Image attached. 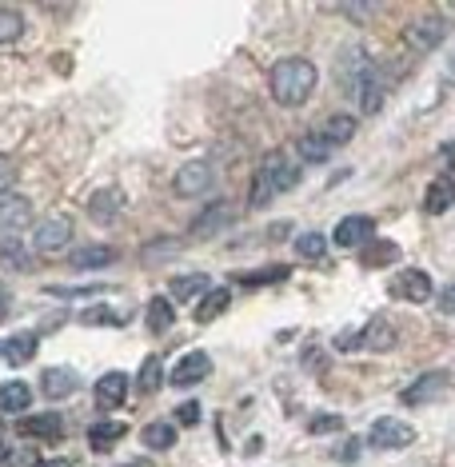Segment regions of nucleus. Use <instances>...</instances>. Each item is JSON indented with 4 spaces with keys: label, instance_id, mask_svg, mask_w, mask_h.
<instances>
[{
    "label": "nucleus",
    "instance_id": "nucleus-1",
    "mask_svg": "<svg viewBox=\"0 0 455 467\" xmlns=\"http://www.w3.org/2000/svg\"><path fill=\"white\" fill-rule=\"evenodd\" d=\"M315 84H320V68L304 57H284L268 72V92H272L276 104H284V109H300V104H308Z\"/></svg>",
    "mask_w": 455,
    "mask_h": 467
},
{
    "label": "nucleus",
    "instance_id": "nucleus-2",
    "mask_svg": "<svg viewBox=\"0 0 455 467\" xmlns=\"http://www.w3.org/2000/svg\"><path fill=\"white\" fill-rule=\"evenodd\" d=\"M295 184H300V168L292 164V156L288 152H272V156H264V164L256 168L248 204L264 208V204H272L280 192H288V188H295Z\"/></svg>",
    "mask_w": 455,
    "mask_h": 467
},
{
    "label": "nucleus",
    "instance_id": "nucleus-3",
    "mask_svg": "<svg viewBox=\"0 0 455 467\" xmlns=\"http://www.w3.org/2000/svg\"><path fill=\"white\" fill-rule=\"evenodd\" d=\"M372 60H367V52L359 48V45H347L340 52V60H336V84L344 88V97H359V88H364V80L372 77Z\"/></svg>",
    "mask_w": 455,
    "mask_h": 467
},
{
    "label": "nucleus",
    "instance_id": "nucleus-4",
    "mask_svg": "<svg viewBox=\"0 0 455 467\" xmlns=\"http://www.w3.org/2000/svg\"><path fill=\"white\" fill-rule=\"evenodd\" d=\"M367 443L379 448V451H404V448L416 443V428L404 423V420H396V416H379L372 423V431H367Z\"/></svg>",
    "mask_w": 455,
    "mask_h": 467
},
{
    "label": "nucleus",
    "instance_id": "nucleus-5",
    "mask_svg": "<svg viewBox=\"0 0 455 467\" xmlns=\"http://www.w3.org/2000/svg\"><path fill=\"white\" fill-rule=\"evenodd\" d=\"M212 184H216V168H212V161H188V164L172 176V192L184 196V200L204 196Z\"/></svg>",
    "mask_w": 455,
    "mask_h": 467
},
{
    "label": "nucleus",
    "instance_id": "nucleus-6",
    "mask_svg": "<svg viewBox=\"0 0 455 467\" xmlns=\"http://www.w3.org/2000/svg\"><path fill=\"white\" fill-rule=\"evenodd\" d=\"M448 388H451V371H423L416 384H408L399 391V403L404 408H423V403H436Z\"/></svg>",
    "mask_w": 455,
    "mask_h": 467
},
{
    "label": "nucleus",
    "instance_id": "nucleus-7",
    "mask_svg": "<svg viewBox=\"0 0 455 467\" xmlns=\"http://www.w3.org/2000/svg\"><path fill=\"white\" fill-rule=\"evenodd\" d=\"M443 40H448V20L443 16H419L416 25H408V33H404V45L411 52H431V48H439Z\"/></svg>",
    "mask_w": 455,
    "mask_h": 467
},
{
    "label": "nucleus",
    "instance_id": "nucleus-8",
    "mask_svg": "<svg viewBox=\"0 0 455 467\" xmlns=\"http://www.w3.org/2000/svg\"><path fill=\"white\" fill-rule=\"evenodd\" d=\"M391 296H396V300H408V304H428L431 296H436V284H431V275L423 268H404V272H396V280H391Z\"/></svg>",
    "mask_w": 455,
    "mask_h": 467
},
{
    "label": "nucleus",
    "instance_id": "nucleus-9",
    "mask_svg": "<svg viewBox=\"0 0 455 467\" xmlns=\"http://www.w3.org/2000/svg\"><path fill=\"white\" fill-rule=\"evenodd\" d=\"M28 224H33V204L16 192H5L0 196V240H13L20 236Z\"/></svg>",
    "mask_w": 455,
    "mask_h": 467
},
{
    "label": "nucleus",
    "instance_id": "nucleus-10",
    "mask_svg": "<svg viewBox=\"0 0 455 467\" xmlns=\"http://www.w3.org/2000/svg\"><path fill=\"white\" fill-rule=\"evenodd\" d=\"M208 376H212V356L196 348V352L180 356V364L172 368L168 384H172V388H192V384H200V379H208Z\"/></svg>",
    "mask_w": 455,
    "mask_h": 467
},
{
    "label": "nucleus",
    "instance_id": "nucleus-11",
    "mask_svg": "<svg viewBox=\"0 0 455 467\" xmlns=\"http://www.w3.org/2000/svg\"><path fill=\"white\" fill-rule=\"evenodd\" d=\"M124 204H129V196H124L116 184L100 188V192H92V200H88V216H92V224H116V216L124 212Z\"/></svg>",
    "mask_w": 455,
    "mask_h": 467
},
{
    "label": "nucleus",
    "instance_id": "nucleus-12",
    "mask_svg": "<svg viewBox=\"0 0 455 467\" xmlns=\"http://www.w3.org/2000/svg\"><path fill=\"white\" fill-rule=\"evenodd\" d=\"M68 240H72V220L48 216V220H40V224H36L33 248L36 252H60V248H68Z\"/></svg>",
    "mask_w": 455,
    "mask_h": 467
},
{
    "label": "nucleus",
    "instance_id": "nucleus-13",
    "mask_svg": "<svg viewBox=\"0 0 455 467\" xmlns=\"http://www.w3.org/2000/svg\"><path fill=\"white\" fill-rule=\"evenodd\" d=\"M396 344H399V332L388 316H372L367 327H359V348H367V352H391Z\"/></svg>",
    "mask_w": 455,
    "mask_h": 467
},
{
    "label": "nucleus",
    "instance_id": "nucleus-14",
    "mask_svg": "<svg viewBox=\"0 0 455 467\" xmlns=\"http://www.w3.org/2000/svg\"><path fill=\"white\" fill-rule=\"evenodd\" d=\"M16 431L25 435V440H60V435H65V420H60V411H40V416L20 420Z\"/></svg>",
    "mask_w": 455,
    "mask_h": 467
},
{
    "label": "nucleus",
    "instance_id": "nucleus-15",
    "mask_svg": "<svg viewBox=\"0 0 455 467\" xmlns=\"http://www.w3.org/2000/svg\"><path fill=\"white\" fill-rule=\"evenodd\" d=\"M376 232V220L372 216H347L336 224L332 232V244H340V248H359V244H367Z\"/></svg>",
    "mask_w": 455,
    "mask_h": 467
},
{
    "label": "nucleus",
    "instance_id": "nucleus-16",
    "mask_svg": "<svg viewBox=\"0 0 455 467\" xmlns=\"http://www.w3.org/2000/svg\"><path fill=\"white\" fill-rule=\"evenodd\" d=\"M228 224H232V204H228V200H216V204H208V208L196 216L192 236H196V240H208V236H216V232H224Z\"/></svg>",
    "mask_w": 455,
    "mask_h": 467
},
{
    "label": "nucleus",
    "instance_id": "nucleus-17",
    "mask_svg": "<svg viewBox=\"0 0 455 467\" xmlns=\"http://www.w3.org/2000/svg\"><path fill=\"white\" fill-rule=\"evenodd\" d=\"M129 388H132V379L124 371H104L97 379V403L100 408H120L129 400Z\"/></svg>",
    "mask_w": 455,
    "mask_h": 467
},
{
    "label": "nucleus",
    "instance_id": "nucleus-18",
    "mask_svg": "<svg viewBox=\"0 0 455 467\" xmlns=\"http://www.w3.org/2000/svg\"><path fill=\"white\" fill-rule=\"evenodd\" d=\"M40 391H45L48 400H68L72 391H77V371L72 368H45V376H40Z\"/></svg>",
    "mask_w": 455,
    "mask_h": 467
},
{
    "label": "nucleus",
    "instance_id": "nucleus-19",
    "mask_svg": "<svg viewBox=\"0 0 455 467\" xmlns=\"http://www.w3.org/2000/svg\"><path fill=\"white\" fill-rule=\"evenodd\" d=\"M384 97H388V80H384V72H379V68H372V77L364 80V88H359V97H356L359 112L376 116L379 109H384Z\"/></svg>",
    "mask_w": 455,
    "mask_h": 467
},
{
    "label": "nucleus",
    "instance_id": "nucleus-20",
    "mask_svg": "<svg viewBox=\"0 0 455 467\" xmlns=\"http://www.w3.org/2000/svg\"><path fill=\"white\" fill-rule=\"evenodd\" d=\"M315 132H320L324 136V140L327 144H332V148H344L347 140H352V136H356V116H347V112H336V116H327V120L320 124V129H315Z\"/></svg>",
    "mask_w": 455,
    "mask_h": 467
},
{
    "label": "nucleus",
    "instance_id": "nucleus-21",
    "mask_svg": "<svg viewBox=\"0 0 455 467\" xmlns=\"http://www.w3.org/2000/svg\"><path fill=\"white\" fill-rule=\"evenodd\" d=\"M455 204V180H436V184L423 192V212L428 216H443Z\"/></svg>",
    "mask_w": 455,
    "mask_h": 467
},
{
    "label": "nucleus",
    "instance_id": "nucleus-22",
    "mask_svg": "<svg viewBox=\"0 0 455 467\" xmlns=\"http://www.w3.org/2000/svg\"><path fill=\"white\" fill-rule=\"evenodd\" d=\"M36 348H40V336L36 332H16V336L5 339V359L20 368V364H28V359L36 356Z\"/></svg>",
    "mask_w": 455,
    "mask_h": 467
},
{
    "label": "nucleus",
    "instance_id": "nucleus-23",
    "mask_svg": "<svg viewBox=\"0 0 455 467\" xmlns=\"http://www.w3.org/2000/svg\"><path fill=\"white\" fill-rule=\"evenodd\" d=\"M124 435H129V428H124V423L100 420V423H92V428H88V448H92V451H112V443L124 440Z\"/></svg>",
    "mask_w": 455,
    "mask_h": 467
},
{
    "label": "nucleus",
    "instance_id": "nucleus-24",
    "mask_svg": "<svg viewBox=\"0 0 455 467\" xmlns=\"http://www.w3.org/2000/svg\"><path fill=\"white\" fill-rule=\"evenodd\" d=\"M140 443H144L148 451H168V448H176V423H164V420L144 423Z\"/></svg>",
    "mask_w": 455,
    "mask_h": 467
},
{
    "label": "nucleus",
    "instance_id": "nucleus-25",
    "mask_svg": "<svg viewBox=\"0 0 455 467\" xmlns=\"http://www.w3.org/2000/svg\"><path fill=\"white\" fill-rule=\"evenodd\" d=\"M228 304H232V292H228V288H212L208 296H200V304H196V320H200V324L220 320V316L228 312Z\"/></svg>",
    "mask_w": 455,
    "mask_h": 467
},
{
    "label": "nucleus",
    "instance_id": "nucleus-26",
    "mask_svg": "<svg viewBox=\"0 0 455 467\" xmlns=\"http://www.w3.org/2000/svg\"><path fill=\"white\" fill-rule=\"evenodd\" d=\"M28 403H33V388L25 379L0 384V411H28Z\"/></svg>",
    "mask_w": 455,
    "mask_h": 467
},
{
    "label": "nucleus",
    "instance_id": "nucleus-27",
    "mask_svg": "<svg viewBox=\"0 0 455 467\" xmlns=\"http://www.w3.org/2000/svg\"><path fill=\"white\" fill-rule=\"evenodd\" d=\"M172 320H176L172 300H164V296H152V300H148V332L164 336L168 327H172Z\"/></svg>",
    "mask_w": 455,
    "mask_h": 467
},
{
    "label": "nucleus",
    "instance_id": "nucleus-28",
    "mask_svg": "<svg viewBox=\"0 0 455 467\" xmlns=\"http://www.w3.org/2000/svg\"><path fill=\"white\" fill-rule=\"evenodd\" d=\"M292 268L288 264H268V268H256V272H240L236 284H248V288H264V284H280L288 280Z\"/></svg>",
    "mask_w": 455,
    "mask_h": 467
},
{
    "label": "nucleus",
    "instance_id": "nucleus-29",
    "mask_svg": "<svg viewBox=\"0 0 455 467\" xmlns=\"http://www.w3.org/2000/svg\"><path fill=\"white\" fill-rule=\"evenodd\" d=\"M164 384V364H160V356H148L144 364H140V371H136V391L140 396H152L156 388Z\"/></svg>",
    "mask_w": 455,
    "mask_h": 467
},
{
    "label": "nucleus",
    "instance_id": "nucleus-30",
    "mask_svg": "<svg viewBox=\"0 0 455 467\" xmlns=\"http://www.w3.org/2000/svg\"><path fill=\"white\" fill-rule=\"evenodd\" d=\"M25 36V13L13 5H0V48Z\"/></svg>",
    "mask_w": 455,
    "mask_h": 467
},
{
    "label": "nucleus",
    "instance_id": "nucleus-31",
    "mask_svg": "<svg viewBox=\"0 0 455 467\" xmlns=\"http://www.w3.org/2000/svg\"><path fill=\"white\" fill-rule=\"evenodd\" d=\"M208 275L204 272H192V275H176L172 280V296L176 300H196V296H208L212 288H208Z\"/></svg>",
    "mask_w": 455,
    "mask_h": 467
},
{
    "label": "nucleus",
    "instance_id": "nucleus-32",
    "mask_svg": "<svg viewBox=\"0 0 455 467\" xmlns=\"http://www.w3.org/2000/svg\"><path fill=\"white\" fill-rule=\"evenodd\" d=\"M332 152H336V148L327 144L320 132H308V136H300V156H304V161H308V164H324V161H327V156H332Z\"/></svg>",
    "mask_w": 455,
    "mask_h": 467
},
{
    "label": "nucleus",
    "instance_id": "nucleus-33",
    "mask_svg": "<svg viewBox=\"0 0 455 467\" xmlns=\"http://www.w3.org/2000/svg\"><path fill=\"white\" fill-rule=\"evenodd\" d=\"M104 264H116V248H84L72 256V268H104Z\"/></svg>",
    "mask_w": 455,
    "mask_h": 467
},
{
    "label": "nucleus",
    "instance_id": "nucleus-34",
    "mask_svg": "<svg viewBox=\"0 0 455 467\" xmlns=\"http://www.w3.org/2000/svg\"><path fill=\"white\" fill-rule=\"evenodd\" d=\"M295 252H300L304 260H324L327 236H324V232H304V236H295Z\"/></svg>",
    "mask_w": 455,
    "mask_h": 467
},
{
    "label": "nucleus",
    "instance_id": "nucleus-35",
    "mask_svg": "<svg viewBox=\"0 0 455 467\" xmlns=\"http://www.w3.org/2000/svg\"><path fill=\"white\" fill-rule=\"evenodd\" d=\"M77 320H80V324H88V327H97V324H104V327H116V324H124L120 316H116L112 307H109V304H100V307H84V312L77 316Z\"/></svg>",
    "mask_w": 455,
    "mask_h": 467
},
{
    "label": "nucleus",
    "instance_id": "nucleus-36",
    "mask_svg": "<svg viewBox=\"0 0 455 467\" xmlns=\"http://www.w3.org/2000/svg\"><path fill=\"white\" fill-rule=\"evenodd\" d=\"M391 260H399V244H372L367 248V256H364V264L367 268H376V264H391Z\"/></svg>",
    "mask_w": 455,
    "mask_h": 467
},
{
    "label": "nucleus",
    "instance_id": "nucleus-37",
    "mask_svg": "<svg viewBox=\"0 0 455 467\" xmlns=\"http://www.w3.org/2000/svg\"><path fill=\"white\" fill-rule=\"evenodd\" d=\"M5 463H8V467H40L45 460H40V451H36V448H16V451H8V455H5Z\"/></svg>",
    "mask_w": 455,
    "mask_h": 467
},
{
    "label": "nucleus",
    "instance_id": "nucleus-38",
    "mask_svg": "<svg viewBox=\"0 0 455 467\" xmlns=\"http://www.w3.org/2000/svg\"><path fill=\"white\" fill-rule=\"evenodd\" d=\"M180 252V240H164V244H148V256H144V264H156V260H172Z\"/></svg>",
    "mask_w": 455,
    "mask_h": 467
},
{
    "label": "nucleus",
    "instance_id": "nucleus-39",
    "mask_svg": "<svg viewBox=\"0 0 455 467\" xmlns=\"http://www.w3.org/2000/svg\"><path fill=\"white\" fill-rule=\"evenodd\" d=\"M308 431H312V435H324V431H344V420H340V416H315V420L308 423Z\"/></svg>",
    "mask_w": 455,
    "mask_h": 467
},
{
    "label": "nucleus",
    "instance_id": "nucleus-40",
    "mask_svg": "<svg viewBox=\"0 0 455 467\" xmlns=\"http://www.w3.org/2000/svg\"><path fill=\"white\" fill-rule=\"evenodd\" d=\"M176 423H200V403L196 400L180 403V408H176Z\"/></svg>",
    "mask_w": 455,
    "mask_h": 467
},
{
    "label": "nucleus",
    "instance_id": "nucleus-41",
    "mask_svg": "<svg viewBox=\"0 0 455 467\" xmlns=\"http://www.w3.org/2000/svg\"><path fill=\"white\" fill-rule=\"evenodd\" d=\"M104 284H80V288H60V284H52L48 296H88V292H100Z\"/></svg>",
    "mask_w": 455,
    "mask_h": 467
},
{
    "label": "nucleus",
    "instance_id": "nucleus-42",
    "mask_svg": "<svg viewBox=\"0 0 455 467\" xmlns=\"http://www.w3.org/2000/svg\"><path fill=\"white\" fill-rule=\"evenodd\" d=\"M336 348H340V352H356V348H359V332H352V327L340 332V336H336Z\"/></svg>",
    "mask_w": 455,
    "mask_h": 467
},
{
    "label": "nucleus",
    "instance_id": "nucleus-43",
    "mask_svg": "<svg viewBox=\"0 0 455 467\" xmlns=\"http://www.w3.org/2000/svg\"><path fill=\"white\" fill-rule=\"evenodd\" d=\"M13 176H16V168L5 161V156H0V196L8 192V188H13Z\"/></svg>",
    "mask_w": 455,
    "mask_h": 467
},
{
    "label": "nucleus",
    "instance_id": "nucleus-44",
    "mask_svg": "<svg viewBox=\"0 0 455 467\" xmlns=\"http://www.w3.org/2000/svg\"><path fill=\"white\" fill-rule=\"evenodd\" d=\"M439 312H443V316H455V284L439 296Z\"/></svg>",
    "mask_w": 455,
    "mask_h": 467
},
{
    "label": "nucleus",
    "instance_id": "nucleus-45",
    "mask_svg": "<svg viewBox=\"0 0 455 467\" xmlns=\"http://www.w3.org/2000/svg\"><path fill=\"white\" fill-rule=\"evenodd\" d=\"M8 304H13V296H8V288H0V320H5V312H8Z\"/></svg>",
    "mask_w": 455,
    "mask_h": 467
},
{
    "label": "nucleus",
    "instance_id": "nucleus-46",
    "mask_svg": "<svg viewBox=\"0 0 455 467\" xmlns=\"http://www.w3.org/2000/svg\"><path fill=\"white\" fill-rule=\"evenodd\" d=\"M40 467H72V460H45Z\"/></svg>",
    "mask_w": 455,
    "mask_h": 467
},
{
    "label": "nucleus",
    "instance_id": "nucleus-47",
    "mask_svg": "<svg viewBox=\"0 0 455 467\" xmlns=\"http://www.w3.org/2000/svg\"><path fill=\"white\" fill-rule=\"evenodd\" d=\"M0 440H5V420H0Z\"/></svg>",
    "mask_w": 455,
    "mask_h": 467
},
{
    "label": "nucleus",
    "instance_id": "nucleus-48",
    "mask_svg": "<svg viewBox=\"0 0 455 467\" xmlns=\"http://www.w3.org/2000/svg\"><path fill=\"white\" fill-rule=\"evenodd\" d=\"M124 467H144V463H124Z\"/></svg>",
    "mask_w": 455,
    "mask_h": 467
},
{
    "label": "nucleus",
    "instance_id": "nucleus-49",
    "mask_svg": "<svg viewBox=\"0 0 455 467\" xmlns=\"http://www.w3.org/2000/svg\"><path fill=\"white\" fill-rule=\"evenodd\" d=\"M0 356H5V344H0Z\"/></svg>",
    "mask_w": 455,
    "mask_h": 467
}]
</instances>
